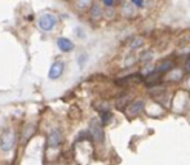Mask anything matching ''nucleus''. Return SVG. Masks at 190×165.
Wrapping results in <instances>:
<instances>
[{
  "mask_svg": "<svg viewBox=\"0 0 190 165\" xmlns=\"http://www.w3.org/2000/svg\"><path fill=\"white\" fill-rule=\"evenodd\" d=\"M14 142H16V137H14L13 130L8 129L2 134V138H0V147H2L3 151L8 152L14 147Z\"/></svg>",
  "mask_w": 190,
  "mask_h": 165,
  "instance_id": "nucleus-1",
  "label": "nucleus"
},
{
  "mask_svg": "<svg viewBox=\"0 0 190 165\" xmlns=\"http://www.w3.org/2000/svg\"><path fill=\"white\" fill-rule=\"evenodd\" d=\"M56 17L52 14H43L39 18V27L43 31H49L56 26Z\"/></svg>",
  "mask_w": 190,
  "mask_h": 165,
  "instance_id": "nucleus-2",
  "label": "nucleus"
},
{
  "mask_svg": "<svg viewBox=\"0 0 190 165\" xmlns=\"http://www.w3.org/2000/svg\"><path fill=\"white\" fill-rule=\"evenodd\" d=\"M61 142H62V134H61V132H59L58 129H53L48 134V138H47L48 147H57V146L61 144Z\"/></svg>",
  "mask_w": 190,
  "mask_h": 165,
  "instance_id": "nucleus-3",
  "label": "nucleus"
},
{
  "mask_svg": "<svg viewBox=\"0 0 190 165\" xmlns=\"http://www.w3.org/2000/svg\"><path fill=\"white\" fill-rule=\"evenodd\" d=\"M64 68H65V63L64 62H61V61L55 62L53 65H52L50 70H49V79H58V77L62 75Z\"/></svg>",
  "mask_w": 190,
  "mask_h": 165,
  "instance_id": "nucleus-4",
  "label": "nucleus"
},
{
  "mask_svg": "<svg viewBox=\"0 0 190 165\" xmlns=\"http://www.w3.org/2000/svg\"><path fill=\"white\" fill-rule=\"evenodd\" d=\"M57 45H58V48L61 49L62 52H70V50L74 49L73 41H70V40L66 39V38H59L57 40Z\"/></svg>",
  "mask_w": 190,
  "mask_h": 165,
  "instance_id": "nucleus-5",
  "label": "nucleus"
},
{
  "mask_svg": "<svg viewBox=\"0 0 190 165\" xmlns=\"http://www.w3.org/2000/svg\"><path fill=\"white\" fill-rule=\"evenodd\" d=\"M91 16L93 17L94 20H98L100 17L102 16V9H101V8L97 4L92 5V8H91Z\"/></svg>",
  "mask_w": 190,
  "mask_h": 165,
  "instance_id": "nucleus-6",
  "label": "nucleus"
},
{
  "mask_svg": "<svg viewBox=\"0 0 190 165\" xmlns=\"http://www.w3.org/2000/svg\"><path fill=\"white\" fill-rule=\"evenodd\" d=\"M92 128H93V137L96 138V140H98V141H100L101 138H102V130H101L100 125H98L97 123H93Z\"/></svg>",
  "mask_w": 190,
  "mask_h": 165,
  "instance_id": "nucleus-7",
  "label": "nucleus"
},
{
  "mask_svg": "<svg viewBox=\"0 0 190 165\" xmlns=\"http://www.w3.org/2000/svg\"><path fill=\"white\" fill-rule=\"evenodd\" d=\"M34 130H35V126H32V125H29L27 128L25 129V132H23V134L26 135V138H25V140H27L29 137H31V134L34 133Z\"/></svg>",
  "mask_w": 190,
  "mask_h": 165,
  "instance_id": "nucleus-8",
  "label": "nucleus"
},
{
  "mask_svg": "<svg viewBox=\"0 0 190 165\" xmlns=\"http://www.w3.org/2000/svg\"><path fill=\"white\" fill-rule=\"evenodd\" d=\"M142 108V102H136L135 105L132 106V110L133 111H139V110H141Z\"/></svg>",
  "mask_w": 190,
  "mask_h": 165,
  "instance_id": "nucleus-9",
  "label": "nucleus"
},
{
  "mask_svg": "<svg viewBox=\"0 0 190 165\" xmlns=\"http://www.w3.org/2000/svg\"><path fill=\"white\" fill-rule=\"evenodd\" d=\"M131 2H132V4L137 5L139 8H141V7L144 5V0H131Z\"/></svg>",
  "mask_w": 190,
  "mask_h": 165,
  "instance_id": "nucleus-10",
  "label": "nucleus"
},
{
  "mask_svg": "<svg viewBox=\"0 0 190 165\" xmlns=\"http://www.w3.org/2000/svg\"><path fill=\"white\" fill-rule=\"evenodd\" d=\"M102 2H103V4H105V5H107V7H113V5H114V2H115V0H102Z\"/></svg>",
  "mask_w": 190,
  "mask_h": 165,
  "instance_id": "nucleus-11",
  "label": "nucleus"
},
{
  "mask_svg": "<svg viewBox=\"0 0 190 165\" xmlns=\"http://www.w3.org/2000/svg\"><path fill=\"white\" fill-rule=\"evenodd\" d=\"M188 70H190V61L188 62Z\"/></svg>",
  "mask_w": 190,
  "mask_h": 165,
  "instance_id": "nucleus-12",
  "label": "nucleus"
},
{
  "mask_svg": "<svg viewBox=\"0 0 190 165\" xmlns=\"http://www.w3.org/2000/svg\"><path fill=\"white\" fill-rule=\"evenodd\" d=\"M118 2H124V0H118Z\"/></svg>",
  "mask_w": 190,
  "mask_h": 165,
  "instance_id": "nucleus-13",
  "label": "nucleus"
}]
</instances>
